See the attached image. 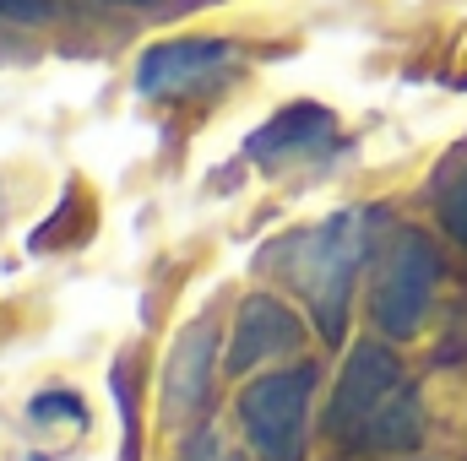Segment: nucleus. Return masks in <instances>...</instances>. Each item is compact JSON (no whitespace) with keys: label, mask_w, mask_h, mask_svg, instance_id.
<instances>
[{"label":"nucleus","mask_w":467,"mask_h":461,"mask_svg":"<svg viewBox=\"0 0 467 461\" xmlns=\"http://www.w3.org/2000/svg\"><path fill=\"white\" fill-rule=\"evenodd\" d=\"M327 435L358 456H402L419 446L424 435L419 391L386 343H364L348 353L343 380L327 407Z\"/></svg>","instance_id":"1"},{"label":"nucleus","mask_w":467,"mask_h":461,"mask_svg":"<svg viewBox=\"0 0 467 461\" xmlns=\"http://www.w3.org/2000/svg\"><path fill=\"white\" fill-rule=\"evenodd\" d=\"M435 288H441V250L413 229L397 233L391 250H386V261H380V271H375V288H369L375 332H386L391 343L419 337Z\"/></svg>","instance_id":"4"},{"label":"nucleus","mask_w":467,"mask_h":461,"mask_svg":"<svg viewBox=\"0 0 467 461\" xmlns=\"http://www.w3.org/2000/svg\"><path fill=\"white\" fill-rule=\"evenodd\" d=\"M294 347H299V315H294L288 304L255 293V299H244V310H239V321H234V343H229V353H223V369H229V374H250V369H261V364H277V358L294 353Z\"/></svg>","instance_id":"7"},{"label":"nucleus","mask_w":467,"mask_h":461,"mask_svg":"<svg viewBox=\"0 0 467 461\" xmlns=\"http://www.w3.org/2000/svg\"><path fill=\"white\" fill-rule=\"evenodd\" d=\"M234 71V44L223 38H169L152 44L136 60V93L141 98H191Z\"/></svg>","instance_id":"5"},{"label":"nucleus","mask_w":467,"mask_h":461,"mask_svg":"<svg viewBox=\"0 0 467 461\" xmlns=\"http://www.w3.org/2000/svg\"><path fill=\"white\" fill-rule=\"evenodd\" d=\"M435 212H441V223H446V233L457 239L467 250V163L441 185V201H435Z\"/></svg>","instance_id":"9"},{"label":"nucleus","mask_w":467,"mask_h":461,"mask_svg":"<svg viewBox=\"0 0 467 461\" xmlns=\"http://www.w3.org/2000/svg\"><path fill=\"white\" fill-rule=\"evenodd\" d=\"M207 380H213V326H191L174 358H169V380H163V424L180 429L185 418L196 424L207 407Z\"/></svg>","instance_id":"8"},{"label":"nucleus","mask_w":467,"mask_h":461,"mask_svg":"<svg viewBox=\"0 0 467 461\" xmlns=\"http://www.w3.org/2000/svg\"><path fill=\"white\" fill-rule=\"evenodd\" d=\"M49 0H0V22H44Z\"/></svg>","instance_id":"10"},{"label":"nucleus","mask_w":467,"mask_h":461,"mask_svg":"<svg viewBox=\"0 0 467 461\" xmlns=\"http://www.w3.org/2000/svg\"><path fill=\"white\" fill-rule=\"evenodd\" d=\"M109 5H158V0H109Z\"/></svg>","instance_id":"11"},{"label":"nucleus","mask_w":467,"mask_h":461,"mask_svg":"<svg viewBox=\"0 0 467 461\" xmlns=\"http://www.w3.org/2000/svg\"><path fill=\"white\" fill-rule=\"evenodd\" d=\"M375 223H380L375 212H332L310 229L277 239L261 261L283 288H294V299L310 310V321L321 326L327 343H337L343 326H348L353 282H358V266L369 255V229Z\"/></svg>","instance_id":"2"},{"label":"nucleus","mask_w":467,"mask_h":461,"mask_svg":"<svg viewBox=\"0 0 467 461\" xmlns=\"http://www.w3.org/2000/svg\"><path fill=\"white\" fill-rule=\"evenodd\" d=\"M316 369H272L239 391V429L255 461H305Z\"/></svg>","instance_id":"3"},{"label":"nucleus","mask_w":467,"mask_h":461,"mask_svg":"<svg viewBox=\"0 0 467 461\" xmlns=\"http://www.w3.org/2000/svg\"><path fill=\"white\" fill-rule=\"evenodd\" d=\"M343 136H337V119L321 104H294L283 115H272L250 141H244V158H255L261 169H288V163H321L327 152H337Z\"/></svg>","instance_id":"6"}]
</instances>
